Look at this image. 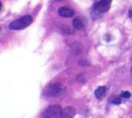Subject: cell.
I'll return each instance as SVG.
<instances>
[{
  "label": "cell",
  "mask_w": 132,
  "mask_h": 118,
  "mask_svg": "<svg viewBox=\"0 0 132 118\" xmlns=\"http://www.w3.org/2000/svg\"><path fill=\"white\" fill-rule=\"evenodd\" d=\"M33 22V17L31 15H25L21 18L12 21L9 25V28L12 30H21L30 26Z\"/></svg>",
  "instance_id": "cell-1"
},
{
  "label": "cell",
  "mask_w": 132,
  "mask_h": 118,
  "mask_svg": "<svg viewBox=\"0 0 132 118\" xmlns=\"http://www.w3.org/2000/svg\"><path fill=\"white\" fill-rule=\"evenodd\" d=\"M111 2L112 0H100V1H98L97 3L93 5V9H92V13L94 12L95 15L98 17H100V15L102 13H106L110 9Z\"/></svg>",
  "instance_id": "cell-2"
},
{
  "label": "cell",
  "mask_w": 132,
  "mask_h": 118,
  "mask_svg": "<svg viewBox=\"0 0 132 118\" xmlns=\"http://www.w3.org/2000/svg\"><path fill=\"white\" fill-rule=\"evenodd\" d=\"M62 108L60 105H53L48 107L42 114L43 118H60L62 115Z\"/></svg>",
  "instance_id": "cell-3"
},
{
  "label": "cell",
  "mask_w": 132,
  "mask_h": 118,
  "mask_svg": "<svg viewBox=\"0 0 132 118\" xmlns=\"http://www.w3.org/2000/svg\"><path fill=\"white\" fill-rule=\"evenodd\" d=\"M61 91V85L59 83H52L47 85L44 90V93L47 96H56Z\"/></svg>",
  "instance_id": "cell-4"
},
{
  "label": "cell",
  "mask_w": 132,
  "mask_h": 118,
  "mask_svg": "<svg viewBox=\"0 0 132 118\" xmlns=\"http://www.w3.org/2000/svg\"><path fill=\"white\" fill-rule=\"evenodd\" d=\"M58 14L59 16L63 17V18H71L74 15V11L71 8L63 6L58 9Z\"/></svg>",
  "instance_id": "cell-5"
},
{
  "label": "cell",
  "mask_w": 132,
  "mask_h": 118,
  "mask_svg": "<svg viewBox=\"0 0 132 118\" xmlns=\"http://www.w3.org/2000/svg\"><path fill=\"white\" fill-rule=\"evenodd\" d=\"M76 115V110L72 107H67L62 111L61 118H74Z\"/></svg>",
  "instance_id": "cell-6"
},
{
  "label": "cell",
  "mask_w": 132,
  "mask_h": 118,
  "mask_svg": "<svg viewBox=\"0 0 132 118\" xmlns=\"http://www.w3.org/2000/svg\"><path fill=\"white\" fill-rule=\"evenodd\" d=\"M106 93H107V87L106 86H99L96 90H95L94 94L97 97V99L101 100V99H103L104 97H105Z\"/></svg>",
  "instance_id": "cell-7"
},
{
  "label": "cell",
  "mask_w": 132,
  "mask_h": 118,
  "mask_svg": "<svg viewBox=\"0 0 132 118\" xmlns=\"http://www.w3.org/2000/svg\"><path fill=\"white\" fill-rule=\"evenodd\" d=\"M72 25H73V27H75L76 29H83L85 27L84 26V23H83V21L80 20L79 18H76L74 19L73 20H72Z\"/></svg>",
  "instance_id": "cell-8"
},
{
  "label": "cell",
  "mask_w": 132,
  "mask_h": 118,
  "mask_svg": "<svg viewBox=\"0 0 132 118\" xmlns=\"http://www.w3.org/2000/svg\"><path fill=\"white\" fill-rule=\"evenodd\" d=\"M130 96H131L130 93H129V92H128V91L122 92V93H121V97H122V98H126V99H128V98L130 97Z\"/></svg>",
  "instance_id": "cell-9"
},
{
  "label": "cell",
  "mask_w": 132,
  "mask_h": 118,
  "mask_svg": "<svg viewBox=\"0 0 132 118\" xmlns=\"http://www.w3.org/2000/svg\"><path fill=\"white\" fill-rule=\"evenodd\" d=\"M62 31L63 32V33H65V34H73L71 31V29L69 27H62Z\"/></svg>",
  "instance_id": "cell-10"
},
{
  "label": "cell",
  "mask_w": 132,
  "mask_h": 118,
  "mask_svg": "<svg viewBox=\"0 0 132 118\" xmlns=\"http://www.w3.org/2000/svg\"><path fill=\"white\" fill-rule=\"evenodd\" d=\"M112 102L114 104H120L121 102H122V100H121L120 98L118 97H114V99H112Z\"/></svg>",
  "instance_id": "cell-11"
},
{
  "label": "cell",
  "mask_w": 132,
  "mask_h": 118,
  "mask_svg": "<svg viewBox=\"0 0 132 118\" xmlns=\"http://www.w3.org/2000/svg\"><path fill=\"white\" fill-rule=\"evenodd\" d=\"M128 16H129V18L130 19V20H132V7L129 10V13H128Z\"/></svg>",
  "instance_id": "cell-12"
},
{
  "label": "cell",
  "mask_w": 132,
  "mask_h": 118,
  "mask_svg": "<svg viewBox=\"0 0 132 118\" xmlns=\"http://www.w3.org/2000/svg\"><path fill=\"white\" fill-rule=\"evenodd\" d=\"M56 1H63V0H56Z\"/></svg>",
  "instance_id": "cell-13"
},
{
  "label": "cell",
  "mask_w": 132,
  "mask_h": 118,
  "mask_svg": "<svg viewBox=\"0 0 132 118\" xmlns=\"http://www.w3.org/2000/svg\"><path fill=\"white\" fill-rule=\"evenodd\" d=\"M131 73H132V68H131Z\"/></svg>",
  "instance_id": "cell-14"
}]
</instances>
